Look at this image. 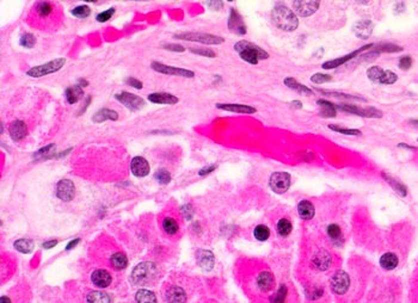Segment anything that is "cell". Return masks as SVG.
I'll use <instances>...</instances> for the list:
<instances>
[{
	"label": "cell",
	"mask_w": 418,
	"mask_h": 303,
	"mask_svg": "<svg viewBox=\"0 0 418 303\" xmlns=\"http://www.w3.org/2000/svg\"><path fill=\"white\" fill-rule=\"evenodd\" d=\"M370 47H373V44H367L364 45V47L358 49V50L352 51V53H350L348 55H346V56H342L340 57V59H336V60H330V61H326V62L322 63V68L324 69H334V68H337V67L342 66L343 63L348 62L349 60L354 59L356 55H358L360 53H362V51L367 50V49H370Z\"/></svg>",
	"instance_id": "obj_14"
},
{
	"label": "cell",
	"mask_w": 418,
	"mask_h": 303,
	"mask_svg": "<svg viewBox=\"0 0 418 303\" xmlns=\"http://www.w3.org/2000/svg\"><path fill=\"white\" fill-rule=\"evenodd\" d=\"M150 67H152V69L156 70V72L162 73V74H165V75L183 76V78H194V76H195V73H194L192 70L177 68V67L168 66L160 62H153L152 65H150Z\"/></svg>",
	"instance_id": "obj_10"
},
{
	"label": "cell",
	"mask_w": 418,
	"mask_h": 303,
	"mask_svg": "<svg viewBox=\"0 0 418 303\" xmlns=\"http://www.w3.org/2000/svg\"><path fill=\"white\" fill-rule=\"evenodd\" d=\"M82 94H84V92H82V87L79 86V85H73V86H70L66 90V92H64L67 102H68L70 104H76L82 97Z\"/></svg>",
	"instance_id": "obj_31"
},
{
	"label": "cell",
	"mask_w": 418,
	"mask_h": 303,
	"mask_svg": "<svg viewBox=\"0 0 418 303\" xmlns=\"http://www.w3.org/2000/svg\"><path fill=\"white\" fill-rule=\"evenodd\" d=\"M411 123L414 124V125H418V121H411Z\"/></svg>",
	"instance_id": "obj_63"
},
{
	"label": "cell",
	"mask_w": 418,
	"mask_h": 303,
	"mask_svg": "<svg viewBox=\"0 0 418 303\" xmlns=\"http://www.w3.org/2000/svg\"><path fill=\"white\" fill-rule=\"evenodd\" d=\"M79 243V239H76V240H73V241H70V243L67 245V250H70V249H73V247L76 246V244Z\"/></svg>",
	"instance_id": "obj_58"
},
{
	"label": "cell",
	"mask_w": 418,
	"mask_h": 303,
	"mask_svg": "<svg viewBox=\"0 0 418 303\" xmlns=\"http://www.w3.org/2000/svg\"><path fill=\"white\" fill-rule=\"evenodd\" d=\"M373 32V23L368 19L358 20L354 25V33L358 38H368Z\"/></svg>",
	"instance_id": "obj_22"
},
{
	"label": "cell",
	"mask_w": 418,
	"mask_h": 303,
	"mask_svg": "<svg viewBox=\"0 0 418 303\" xmlns=\"http://www.w3.org/2000/svg\"><path fill=\"white\" fill-rule=\"evenodd\" d=\"M115 98L118 100L120 103L124 104L126 108H128L129 110H133V111H136V110L141 109L144 105H145V100H144L141 97L133 93L121 92V93L116 94Z\"/></svg>",
	"instance_id": "obj_12"
},
{
	"label": "cell",
	"mask_w": 418,
	"mask_h": 303,
	"mask_svg": "<svg viewBox=\"0 0 418 303\" xmlns=\"http://www.w3.org/2000/svg\"><path fill=\"white\" fill-rule=\"evenodd\" d=\"M397 80H398V76L396 73L391 72V70H385V72H384L382 78H381V80H380V84L391 85V84H394Z\"/></svg>",
	"instance_id": "obj_47"
},
{
	"label": "cell",
	"mask_w": 418,
	"mask_h": 303,
	"mask_svg": "<svg viewBox=\"0 0 418 303\" xmlns=\"http://www.w3.org/2000/svg\"><path fill=\"white\" fill-rule=\"evenodd\" d=\"M398 264H399V259L394 253L387 252L385 253V255L381 256L380 265H381V268L385 269V270H388V271L394 270V269L398 266Z\"/></svg>",
	"instance_id": "obj_29"
},
{
	"label": "cell",
	"mask_w": 418,
	"mask_h": 303,
	"mask_svg": "<svg viewBox=\"0 0 418 303\" xmlns=\"http://www.w3.org/2000/svg\"><path fill=\"white\" fill-rule=\"evenodd\" d=\"M154 178L158 180L160 184H168L171 182V174L166 170H159L154 174Z\"/></svg>",
	"instance_id": "obj_46"
},
{
	"label": "cell",
	"mask_w": 418,
	"mask_h": 303,
	"mask_svg": "<svg viewBox=\"0 0 418 303\" xmlns=\"http://www.w3.org/2000/svg\"><path fill=\"white\" fill-rule=\"evenodd\" d=\"M316 103H318L319 108H320L322 116H324V117H334V116H336L337 108L334 106V104L324 99H319Z\"/></svg>",
	"instance_id": "obj_34"
},
{
	"label": "cell",
	"mask_w": 418,
	"mask_h": 303,
	"mask_svg": "<svg viewBox=\"0 0 418 303\" xmlns=\"http://www.w3.org/2000/svg\"><path fill=\"white\" fill-rule=\"evenodd\" d=\"M70 13H72L73 16L76 17V18L84 19V18H88L91 14V8L88 7V6H86V5L76 6V7H74L72 11H70Z\"/></svg>",
	"instance_id": "obj_41"
},
{
	"label": "cell",
	"mask_w": 418,
	"mask_h": 303,
	"mask_svg": "<svg viewBox=\"0 0 418 303\" xmlns=\"http://www.w3.org/2000/svg\"><path fill=\"white\" fill-rule=\"evenodd\" d=\"M186 293L182 287L171 286L165 293V300L168 303H186Z\"/></svg>",
	"instance_id": "obj_16"
},
{
	"label": "cell",
	"mask_w": 418,
	"mask_h": 303,
	"mask_svg": "<svg viewBox=\"0 0 418 303\" xmlns=\"http://www.w3.org/2000/svg\"><path fill=\"white\" fill-rule=\"evenodd\" d=\"M319 1H293L294 11L301 17H308L318 10Z\"/></svg>",
	"instance_id": "obj_15"
},
{
	"label": "cell",
	"mask_w": 418,
	"mask_h": 303,
	"mask_svg": "<svg viewBox=\"0 0 418 303\" xmlns=\"http://www.w3.org/2000/svg\"><path fill=\"white\" fill-rule=\"evenodd\" d=\"M8 133H10L11 139L18 142V141L23 140L24 137L26 136V134H28L26 124L24 123L23 121L12 122V124L10 125V129H8Z\"/></svg>",
	"instance_id": "obj_21"
},
{
	"label": "cell",
	"mask_w": 418,
	"mask_h": 303,
	"mask_svg": "<svg viewBox=\"0 0 418 303\" xmlns=\"http://www.w3.org/2000/svg\"><path fill=\"white\" fill-rule=\"evenodd\" d=\"M64 63H66V60L64 57H60V59L49 61V62L43 63V65L32 67V68L28 70L26 74L32 76V78H41V76L52 74V73L60 70L64 66Z\"/></svg>",
	"instance_id": "obj_5"
},
{
	"label": "cell",
	"mask_w": 418,
	"mask_h": 303,
	"mask_svg": "<svg viewBox=\"0 0 418 303\" xmlns=\"http://www.w3.org/2000/svg\"><path fill=\"white\" fill-rule=\"evenodd\" d=\"M35 11L38 18H41V19H47V18H49L54 13L55 7L50 1H40L38 4H36L35 6Z\"/></svg>",
	"instance_id": "obj_26"
},
{
	"label": "cell",
	"mask_w": 418,
	"mask_h": 303,
	"mask_svg": "<svg viewBox=\"0 0 418 303\" xmlns=\"http://www.w3.org/2000/svg\"><path fill=\"white\" fill-rule=\"evenodd\" d=\"M216 108L220 110H225V111L236 112V114H246L251 115L256 112V109L248 105H242V104H216Z\"/></svg>",
	"instance_id": "obj_20"
},
{
	"label": "cell",
	"mask_w": 418,
	"mask_h": 303,
	"mask_svg": "<svg viewBox=\"0 0 418 303\" xmlns=\"http://www.w3.org/2000/svg\"><path fill=\"white\" fill-rule=\"evenodd\" d=\"M126 82L129 85V86L134 87V88H138V90H140V88H142V82L138 80V79L135 78H128Z\"/></svg>",
	"instance_id": "obj_54"
},
{
	"label": "cell",
	"mask_w": 418,
	"mask_h": 303,
	"mask_svg": "<svg viewBox=\"0 0 418 303\" xmlns=\"http://www.w3.org/2000/svg\"><path fill=\"white\" fill-rule=\"evenodd\" d=\"M55 148V145H48L47 147H44V148H41L40 151H38L35 153V157H44L46 154H48V153H52V151Z\"/></svg>",
	"instance_id": "obj_52"
},
{
	"label": "cell",
	"mask_w": 418,
	"mask_h": 303,
	"mask_svg": "<svg viewBox=\"0 0 418 303\" xmlns=\"http://www.w3.org/2000/svg\"><path fill=\"white\" fill-rule=\"evenodd\" d=\"M190 51L196 55H201L206 57H215V53L212 49L208 48H198V49H190Z\"/></svg>",
	"instance_id": "obj_48"
},
{
	"label": "cell",
	"mask_w": 418,
	"mask_h": 303,
	"mask_svg": "<svg viewBox=\"0 0 418 303\" xmlns=\"http://www.w3.org/2000/svg\"><path fill=\"white\" fill-rule=\"evenodd\" d=\"M110 264H112V266L115 269V270H118V271L124 270L128 265V258L126 257V255H124V253L118 252L112 256V258H110Z\"/></svg>",
	"instance_id": "obj_32"
},
{
	"label": "cell",
	"mask_w": 418,
	"mask_h": 303,
	"mask_svg": "<svg viewBox=\"0 0 418 303\" xmlns=\"http://www.w3.org/2000/svg\"><path fill=\"white\" fill-rule=\"evenodd\" d=\"M374 50L379 54L380 53H398V51L402 50V48L398 47V45H396V44H380V45H376V47L374 48Z\"/></svg>",
	"instance_id": "obj_42"
},
{
	"label": "cell",
	"mask_w": 418,
	"mask_h": 303,
	"mask_svg": "<svg viewBox=\"0 0 418 303\" xmlns=\"http://www.w3.org/2000/svg\"><path fill=\"white\" fill-rule=\"evenodd\" d=\"M135 300H136L138 303H156V298L154 294L145 289L139 290L136 293Z\"/></svg>",
	"instance_id": "obj_37"
},
{
	"label": "cell",
	"mask_w": 418,
	"mask_h": 303,
	"mask_svg": "<svg viewBox=\"0 0 418 303\" xmlns=\"http://www.w3.org/2000/svg\"><path fill=\"white\" fill-rule=\"evenodd\" d=\"M384 72H385V70H384L382 68H380V67L373 66V67H370V68H368L367 76L370 81L380 84V80H381V78H382Z\"/></svg>",
	"instance_id": "obj_40"
},
{
	"label": "cell",
	"mask_w": 418,
	"mask_h": 303,
	"mask_svg": "<svg viewBox=\"0 0 418 303\" xmlns=\"http://www.w3.org/2000/svg\"><path fill=\"white\" fill-rule=\"evenodd\" d=\"M326 234L334 245H338V246H340V245L343 243L342 228H340V225H337V223H331V225L328 226Z\"/></svg>",
	"instance_id": "obj_28"
},
{
	"label": "cell",
	"mask_w": 418,
	"mask_h": 303,
	"mask_svg": "<svg viewBox=\"0 0 418 303\" xmlns=\"http://www.w3.org/2000/svg\"><path fill=\"white\" fill-rule=\"evenodd\" d=\"M284 84L287 85V86L290 88H292V90L296 91V92H299V93L307 94V96H311V94H313V91L311 90V88L306 87L305 85L300 84L299 81H296L293 78H286L284 79Z\"/></svg>",
	"instance_id": "obj_33"
},
{
	"label": "cell",
	"mask_w": 418,
	"mask_h": 303,
	"mask_svg": "<svg viewBox=\"0 0 418 303\" xmlns=\"http://www.w3.org/2000/svg\"><path fill=\"white\" fill-rule=\"evenodd\" d=\"M234 49L242 60L251 63V65H257L260 60H266L269 57V54L266 50L248 41L236 42L234 44Z\"/></svg>",
	"instance_id": "obj_2"
},
{
	"label": "cell",
	"mask_w": 418,
	"mask_h": 303,
	"mask_svg": "<svg viewBox=\"0 0 418 303\" xmlns=\"http://www.w3.org/2000/svg\"><path fill=\"white\" fill-rule=\"evenodd\" d=\"M112 275L109 274L106 270H100L94 271V274L91 275V282L94 283V286L97 288H106L112 284Z\"/></svg>",
	"instance_id": "obj_19"
},
{
	"label": "cell",
	"mask_w": 418,
	"mask_h": 303,
	"mask_svg": "<svg viewBox=\"0 0 418 303\" xmlns=\"http://www.w3.org/2000/svg\"><path fill=\"white\" fill-rule=\"evenodd\" d=\"M214 170H215V166H208V167H204V168H202L201 171H200L198 174H200V176H206V174H208V173L213 172Z\"/></svg>",
	"instance_id": "obj_56"
},
{
	"label": "cell",
	"mask_w": 418,
	"mask_h": 303,
	"mask_svg": "<svg viewBox=\"0 0 418 303\" xmlns=\"http://www.w3.org/2000/svg\"><path fill=\"white\" fill-rule=\"evenodd\" d=\"M382 176H384V178L387 180V183H390V185H391L392 188L394 189L399 195L402 196V197H405V196H406V188H405L404 185H402L400 183L397 182V180H394V179L390 178V177H387L386 174H382Z\"/></svg>",
	"instance_id": "obj_43"
},
{
	"label": "cell",
	"mask_w": 418,
	"mask_h": 303,
	"mask_svg": "<svg viewBox=\"0 0 418 303\" xmlns=\"http://www.w3.org/2000/svg\"><path fill=\"white\" fill-rule=\"evenodd\" d=\"M292 104H293V105L295 106V108H298V109H300L301 106H302V105H301V103H300V102H293Z\"/></svg>",
	"instance_id": "obj_62"
},
{
	"label": "cell",
	"mask_w": 418,
	"mask_h": 303,
	"mask_svg": "<svg viewBox=\"0 0 418 303\" xmlns=\"http://www.w3.org/2000/svg\"><path fill=\"white\" fill-rule=\"evenodd\" d=\"M298 213L302 220H312L314 217L316 209L312 202L308 200H302L298 204Z\"/></svg>",
	"instance_id": "obj_24"
},
{
	"label": "cell",
	"mask_w": 418,
	"mask_h": 303,
	"mask_svg": "<svg viewBox=\"0 0 418 303\" xmlns=\"http://www.w3.org/2000/svg\"><path fill=\"white\" fill-rule=\"evenodd\" d=\"M410 301H411V303H418V280L414 282L412 290H411Z\"/></svg>",
	"instance_id": "obj_53"
},
{
	"label": "cell",
	"mask_w": 418,
	"mask_h": 303,
	"mask_svg": "<svg viewBox=\"0 0 418 303\" xmlns=\"http://www.w3.org/2000/svg\"><path fill=\"white\" fill-rule=\"evenodd\" d=\"M58 245V241L56 240H50V241H46L44 244L42 245L44 249H52V247H55Z\"/></svg>",
	"instance_id": "obj_57"
},
{
	"label": "cell",
	"mask_w": 418,
	"mask_h": 303,
	"mask_svg": "<svg viewBox=\"0 0 418 303\" xmlns=\"http://www.w3.org/2000/svg\"><path fill=\"white\" fill-rule=\"evenodd\" d=\"M86 303H110V298L106 293L92 292L86 296Z\"/></svg>",
	"instance_id": "obj_35"
},
{
	"label": "cell",
	"mask_w": 418,
	"mask_h": 303,
	"mask_svg": "<svg viewBox=\"0 0 418 303\" xmlns=\"http://www.w3.org/2000/svg\"><path fill=\"white\" fill-rule=\"evenodd\" d=\"M306 303H331V295L324 283L319 281H306L304 283Z\"/></svg>",
	"instance_id": "obj_3"
},
{
	"label": "cell",
	"mask_w": 418,
	"mask_h": 303,
	"mask_svg": "<svg viewBox=\"0 0 418 303\" xmlns=\"http://www.w3.org/2000/svg\"><path fill=\"white\" fill-rule=\"evenodd\" d=\"M148 100L154 104H164V105H174L178 103V98L171 93L156 92L148 94Z\"/></svg>",
	"instance_id": "obj_23"
},
{
	"label": "cell",
	"mask_w": 418,
	"mask_h": 303,
	"mask_svg": "<svg viewBox=\"0 0 418 303\" xmlns=\"http://www.w3.org/2000/svg\"><path fill=\"white\" fill-rule=\"evenodd\" d=\"M292 231H293V225H292V221L287 217H282L276 223V232H278V234L281 238H287L292 233Z\"/></svg>",
	"instance_id": "obj_30"
},
{
	"label": "cell",
	"mask_w": 418,
	"mask_h": 303,
	"mask_svg": "<svg viewBox=\"0 0 418 303\" xmlns=\"http://www.w3.org/2000/svg\"><path fill=\"white\" fill-rule=\"evenodd\" d=\"M399 147H402V148H408V149H416L414 147L412 146H408V145H404V143H400V145H398Z\"/></svg>",
	"instance_id": "obj_61"
},
{
	"label": "cell",
	"mask_w": 418,
	"mask_h": 303,
	"mask_svg": "<svg viewBox=\"0 0 418 303\" xmlns=\"http://www.w3.org/2000/svg\"><path fill=\"white\" fill-rule=\"evenodd\" d=\"M254 287L260 294H269L275 290L276 281L272 271L262 270L257 274L254 278Z\"/></svg>",
	"instance_id": "obj_8"
},
{
	"label": "cell",
	"mask_w": 418,
	"mask_h": 303,
	"mask_svg": "<svg viewBox=\"0 0 418 303\" xmlns=\"http://www.w3.org/2000/svg\"><path fill=\"white\" fill-rule=\"evenodd\" d=\"M118 112L110 109L100 110V111H97L94 117H92V121L96 122V123H102V122H106V121H118Z\"/></svg>",
	"instance_id": "obj_27"
},
{
	"label": "cell",
	"mask_w": 418,
	"mask_h": 303,
	"mask_svg": "<svg viewBox=\"0 0 418 303\" xmlns=\"http://www.w3.org/2000/svg\"><path fill=\"white\" fill-rule=\"evenodd\" d=\"M228 27L230 31L238 33V35H245V33H246V26H245L244 22H242L240 14L236 11V8H230Z\"/></svg>",
	"instance_id": "obj_17"
},
{
	"label": "cell",
	"mask_w": 418,
	"mask_h": 303,
	"mask_svg": "<svg viewBox=\"0 0 418 303\" xmlns=\"http://www.w3.org/2000/svg\"><path fill=\"white\" fill-rule=\"evenodd\" d=\"M14 246L22 253H30L34 250V243L29 239H20V240L14 241Z\"/></svg>",
	"instance_id": "obj_38"
},
{
	"label": "cell",
	"mask_w": 418,
	"mask_h": 303,
	"mask_svg": "<svg viewBox=\"0 0 418 303\" xmlns=\"http://www.w3.org/2000/svg\"><path fill=\"white\" fill-rule=\"evenodd\" d=\"M130 170L134 176L142 178L146 177L150 173V165L148 161L142 157H135L130 163Z\"/></svg>",
	"instance_id": "obj_18"
},
{
	"label": "cell",
	"mask_w": 418,
	"mask_h": 303,
	"mask_svg": "<svg viewBox=\"0 0 418 303\" xmlns=\"http://www.w3.org/2000/svg\"><path fill=\"white\" fill-rule=\"evenodd\" d=\"M56 195L61 201L70 202L74 198L76 188L72 180L62 179L56 185Z\"/></svg>",
	"instance_id": "obj_13"
},
{
	"label": "cell",
	"mask_w": 418,
	"mask_h": 303,
	"mask_svg": "<svg viewBox=\"0 0 418 303\" xmlns=\"http://www.w3.org/2000/svg\"><path fill=\"white\" fill-rule=\"evenodd\" d=\"M164 49H168V50H172V51H177V53H180V51H184V48L182 45L180 44H165Z\"/></svg>",
	"instance_id": "obj_55"
},
{
	"label": "cell",
	"mask_w": 418,
	"mask_h": 303,
	"mask_svg": "<svg viewBox=\"0 0 418 303\" xmlns=\"http://www.w3.org/2000/svg\"><path fill=\"white\" fill-rule=\"evenodd\" d=\"M269 185L278 194H284L290 186V176L286 172H275L272 174Z\"/></svg>",
	"instance_id": "obj_11"
},
{
	"label": "cell",
	"mask_w": 418,
	"mask_h": 303,
	"mask_svg": "<svg viewBox=\"0 0 418 303\" xmlns=\"http://www.w3.org/2000/svg\"><path fill=\"white\" fill-rule=\"evenodd\" d=\"M412 66V59H411V56H402L400 60H399V67H400L402 69L406 70L410 68V67Z\"/></svg>",
	"instance_id": "obj_51"
},
{
	"label": "cell",
	"mask_w": 418,
	"mask_h": 303,
	"mask_svg": "<svg viewBox=\"0 0 418 303\" xmlns=\"http://www.w3.org/2000/svg\"><path fill=\"white\" fill-rule=\"evenodd\" d=\"M336 108L340 111L349 112V114H354L358 116H362V117H370V118H380L382 117V112L380 110H376L374 108H367V109H361L356 105H352V104H340Z\"/></svg>",
	"instance_id": "obj_9"
},
{
	"label": "cell",
	"mask_w": 418,
	"mask_h": 303,
	"mask_svg": "<svg viewBox=\"0 0 418 303\" xmlns=\"http://www.w3.org/2000/svg\"><path fill=\"white\" fill-rule=\"evenodd\" d=\"M331 75L328 74H322V73H316V74L312 75L311 81L314 82V84H324V82L331 80Z\"/></svg>",
	"instance_id": "obj_49"
},
{
	"label": "cell",
	"mask_w": 418,
	"mask_h": 303,
	"mask_svg": "<svg viewBox=\"0 0 418 303\" xmlns=\"http://www.w3.org/2000/svg\"><path fill=\"white\" fill-rule=\"evenodd\" d=\"M310 265L316 272H328L334 265V257L328 250L319 247L310 257Z\"/></svg>",
	"instance_id": "obj_4"
},
{
	"label": "cell",
	"mask_w": 418,
	"mask_h": 303,
	"mask_svg": "<svg viewBox=\"0 0 418 303\" xmlns=\"http://www.w3.org/2000/svg\"><path fill=\"white\" fill-rule=\"evenodd\" d=\"M254 237L258 241H266L270 238V229L266 225H258L254 229Z\"/></svg>",
	"instance_id": "obj_39"
},
{
	"label": "cell",
	"mask_w": 418,
	"mask_h": 303,
	"mask_svg": "<svg viewBox=\"0 0 418 303\" xmlns=\"http://www.w3.org/2000/svg\"><path fill=\"white\" fill-rule=\"evenodd\" d=\"M156 268L153 263H141L132 272L130 280L134 284H144L150 281L156 275Z\"/></svg>",
	"instance_id": "obj_6"
},
{
	"label": "cell",
	"mask_w": 418,
	"mask_h": 303,
	"mask_svg": "<svg viewBox=\"0 0 418 303\" xmlns=\"http://www.w3.org/2000/svg\"><path fill=\"white\" fill-rule=\"evenodd\" d=\"M328 128H330L331 130L336 131V133H340V134H344V135H361V131L358 129H349V128H342V127H338V125H328Z\"/></svg>",
	"instance_id": "obj_44"
},
{
	"label": "cell",
	"mask_w": 418,
	"mask_h": 303,
	"mask_svg": "<svg viewBox=\"0 0 418 303\" xmlns=\"http://www.w3.org/2000/svg\"><path fill=\"white\" fill-rule=\"evenodd\" d=\"M115 13V8H109V10H106V11H103V12H100V14H98L97 16V20L98 22H108V20L110 19V18L112 17V14Z\"/></svg>",
	"instance_id": "obj_50"
},
{
	"label": "cell",
	"mask_w": 418,
	"mask_h": 303,
	"mask_svg": "<svg viewBox=\"0 0 418 303\" xmlns=\"http://www.w3.org/2000/svg\"><path fill=\"white\" fill-rule=\"evenodd\" d=\"M0 303H11V301H10V299L6 298V296H2V300H0Z\"/></svg>",
	"instance_id": "obj_60"
},
{
	"label": "cell",
	"mask_w": 418,
	"mask_h": 303,
	"mask_svg": "<svg viewBox=\"0 0 418 303\" xmlns=\"http://www.w3.org/2000/svg\"><path fill=\"white\" fill-rule=\"evenodd\" d=\"M272 18L274 24L284 31H294L299 25V19H298L296 14L284 5H278L274 8Z\"/></svg>",
	"instance_id": "obj_1"
},
{
	"label": "cell",
	"mask_w": 418,
	"mask_h": 303,
	"mask_svg": "<svg viewBox=\"0 0 418 303\" xmlns=\"http://www.w3.org/2000/svg\"><path fill=\"white\" fill-rule=\"evenodd\" d=\"M198 263L202 269L206 271H209L213 269L214 266V256L213 253L209 251L201 250L198 253Z\"/></svg>",
	"instance_id": "obj_25"
},
{
	"label": "cell",
	"mask_w": 418,
	"mask_h": 303,
	"mask_svg": "<svg viewBox=\"0 0 418 303\" xmlns=\"http://www.w3.org/2000/svg\"><path fill=\"white\" fill-rule=\"evenodd\" d=\"M20 43L24 48H32L36 43V37L32 33H24L20 39Z\"/></svg>",
	"instance_id": "obj_45"
},
{
	"label": "cell",
	"mask_w": 418,
	"mask_h": 303,
	"mask_svg": "<svg viewBox=\"0 0 418 303\" xmlns=\"http://www.w3.org/2000/svg\"><path fill=\"white\" fill-rule=\"evenodd\" d=\"M162 229H164L166 234L174 235L180 231V226H178L177 221L174 217H165V219L162 220Z\"/></svg>",
	"instance_id": "obj_36"
},
{
	"label": "cell",
	"mask_w": 418,
	"mask_h": 303,
	"mask_svg": "<svg viewBox=\"0 0 418 303\" xmlns=\"http://www.w3.org/2000/svg\"><path fill=\"white\" fill-rule=\"evenodd\" d=\"M79 84H80V85H79V86H80V87H82V86H84V87H85V86H88V82L86 81V80H84V79H80V80H79Z\"/></svg>",
	"instance_id": "obj_59"
},
{
	"label": "cell",
	"mask_w": 418,
	"mask_h": 303,
	"mask_svg": "<svg viewBox=\"0 0 418 303\" xmlns=\"http://www.w3.org/2000/svg\"><path fill=\"white\" fill-rule=\"evenodd\" d=\"M174 37L184 39V41H192V42H201L204 44H221L224 43V38L219 36L210 35V33H204V32H180L174 35Z\"/></svg>",
	"instance_id": "obj_7"
}]
</instances>
